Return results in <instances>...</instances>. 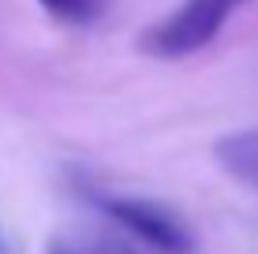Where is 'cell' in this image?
Listing matches in <instances>:
<instances>
[{"label":"cell","mask_w":258,"mask_h":254,"mask_svg":"<svg viewBox=\"0 0 258 254\" xmlns=\"http://www.w3.org/2000/svg\"><path fill=\"white\" fill-rule=\"evenodd\" d=\"M90 206L101 217H109L120 232H127L139 247L154 254H195L199 239L187 228L180 213H172L168 206L154 202V198L139 195H112V191H86Z\"/></svg>","instance_id":"cell-1"},{"label":"cell","mask_w":258,"mask_h":254,"mask_svg":"<svg viewBox=\"0 0 258 254\" xmlns=\"http://www.w3.org/2000/svg\"><path fill=\"white\" fill-rule=\"evenodd\" d=\"M239 4L247 0H183L176 12L139 34V49L154 60H187L217 38Z\"/></svg>","instance_id":"cell-2"},{"label":"cell","mask_w":258,"mask_h":254,"mask_svg":"<svg viewBox=\"0 0 258 254\" xmlns=\"http://www.w3.org/2000/svg\"><path fill=\"white\" fill-rule=\"evenodd\" d=\"M213 161L221 164V172H228L236 183H243L258 195V127L225 135L213 146Z\"/></svg>","instance_id":"cell-3"},{"label":"cell","mask_w":258,"mask_h":254,"mask_svg":"<svg viewBox=\"0 0 258 254\" xmlns=\"http://www.w3.org/2000/svg\"><path fill=\"white\" fill-rule=\"evenodd\" d=\"M45 254H139L123 239H109V235H64L52 239Z\"/></svg>","instance_id":"cell-4"},{"label":"cell","mask_w":258,"mask_h":254,"mask_svg":"<svg viewBox=\"0 0 258 254\" xmlns=\"http://www.w3.org/2000/svg\"><path fill=\"white\" fill-rule=\"evenodd\" d=\"M41 12L52 15L56 23H68V26H86L94 19H101L105 12V0H38Z\"/></svg>","instance_id":"cell-5"},{"label":"cell","mask_w":258,"mask_h":254,"mask_svg":"<svg viewBox=\"0 0 258 254\" xmlns=\"http://www.w3.org/2000/svg\"><path fill=\"white\" fill-rule=\"evenodd\" d=\"M0 254H12V250H8V243H4V235H0Z\"/></svg>","instance_id":"cell-6"}]
</instances>
